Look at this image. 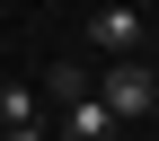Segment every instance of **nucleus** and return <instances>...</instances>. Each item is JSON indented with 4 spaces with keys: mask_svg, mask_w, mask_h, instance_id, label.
I'll return each instance as SVG.
<instances>
[{
    "mask_svg": "<svg viewBox=\"0 0 159 141\" xmlns=\"http://www.w3.org/2000/svg\"><path fill=\"white\" fill-rule=\"evenodd\" d=\"M97 97H106V115H115V124H133V115H150V106H159V79H150L142 62H115L106 79H97Z\"/></svg>",
    "mask_w": 159,
    "mask_h": 141,
    "instance_id": "obj_1",
    "label": "nucleus"
},
{
    "mask_svg": "<svg viewBox=\"0 0 159 141\" xmlns=\"http://www.w3.org/2000/svg\"><path fill=\"white\" fill-rule=\"evenodd\" d=\"M115 132H124V124L106 115V97H97V88H80L71 106H62V141H115Z\"/></svg>",
    "mask_w": 159,
    "mask_h": 141,
    "instance_id": "obj_2",
    "label": "nucleus"
},
{
    "mask_svg": "<svg viewBox=\"0 0 159 141\" xmlns=\"http://www.w3.org/2000/svg\"><path fill=\"white\" fill-rule=\"evenodd\" d=\"M89 35H97L106 53H133V44H142V9H97V18H89Z\"/></svg>",
    "mask_w": 159,
    "mask_h": 141,
    "instance_id": "obj_3",
    "label": "nucleus"
},
{
    "mask_svg": "<svg viewBox=\"0 0 159 141\" xmlns=\"http://www.w3.org/2000/svg\"><path fill=\"white\" fill-rule=\"evenodd\" d=\"M9 141H44V132H35V124H27V132H9Z\"/></svg>",
    "mask_w": 159,
    "mask_h": 141,
    "instance_id": "obj_5",
    "label": "nucleus"
},
{
    "mask_svg": "<svg viewBox=\"0 0 159 141\" xmlns=\"http://www.w3.org/2000/svg\"><path fill=\"white\" fill-rule=\"evenodd\" d=\"M35 124V88H0V132H27Z\"/></svg>",
    "mask_w": 159,
    "mask_h": 141,
    "instance_id": "obj_4",
    "label": "nucleus"
},
{
    "mask_svg": "<svg viewBox=\"0 0 159 141\" xmlns=\"http://www.w3.org/2000/svg\"><path fill=\"white\" fill-rule=\"evenodd\" d=\"M150 115H159V106H150Z\"/></svg>",
    "mask_w": 159,
    "mask_h": 141,
    "instance_id": "obj_6",
    "label": "nucleus"
}]
</instances>
